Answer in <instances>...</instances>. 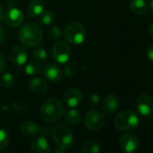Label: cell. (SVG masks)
<instances>
[{"mask_svg":"<svg viewBox=\"0 0 153 153\" xmlns=\"http://www.w3.org/2000/svg\"><path fill=\"white\" fill-rule=\"evenodd\" d=\"M21 43L25 46L33 48L41 44L43 40V32L41 26L35 23L25 24L18 33Z\"/></svg>","mask_w":153,"mask_h":153,"instance_id":"1","label":"cell"},{"mask_svg":"<svg viewBox=\"0 0 153 153\" xmlns=\"http://www.w3.org/2000/svg\"><path fill=\"white\" fill-rule=\"evenodd\" d=\"M65 108L63 103L55 97L46 99L41 105L40 115L44 122L55 123L60 119L64 114Z\"/></svg>","mask_w":153,"mask_h":153,"instance_id":"2","label":"cell"},{"mask_svg":"<svg viewBox=\"0 0 153 153\" xmlns=\"http://www.w3.org/2000/svg\"><path fill=\"white\" fill-rule=\"evenodd\" d=\"M51 135L55 144L62 149H68L73 145V132L71 129L65 123H59L54 126Z\"/></svg>","mask_w":153,"mask_h":153,"instance_id":"3","label":"cell"},{"mask_svg":"<svg viewBox=\"0 0 153 153\" xmlns=\"http://www.w3.org/2000/svg\"><path fill=\"white\" fill-rule=\"evenodd\" d=\"M63 37L67 42L73 45H80L87 40L86 28L79 23L73 22L68 25L63 32Z\"/></svg>","mask_w":153,"mask_h":153,"instance_id":"4","label":"cell"},{"mask_svg":"<svg viewBox=\"0 0 153 153\" xmlns=\"http://www.w3.org/2000/svg\"><path fill=\"white\" fill-rule=\"evenodd\" d=\"M140 123L139 116L131 110L120 112L114 120V124L120 131H131L138 127Z\"/></svg>","mask_w":153,"mask_h":153,"instance_id":"5","label":"cell"},{"mask_svg":"<svg viewBox=\"0 0 153 153\" xmlns=\"http://www.w3.org/2000/svg\"><path fill=\"white\" fill-rule=\"evenodd\" d=\"M51 55L56 62L64 64L70 59L71 48L65 42H58L54 43L51 48Z\"/></svg>","mask_w":153,"mask_h":153,"instance_id":"6","label":"cell"},{"mask_svg":"<svg viewBox=\"0 0 153 153\" xmlns=\"http://www.w3.org/2000/svg\"><path fill=\"white\" fill-rule=\"evenodd\" d=\"M86 127L93 131L101 130L105 125V118L101 113L96 110L88 111L84 118Z\"/></svg>","mask_w":153,"mask_h":153,"instance_id":"7","label":"cell"},{"mask_svg":"<svg viewBox=\"0 0 153 153\" xmlns=\"http://www.w3.org/2000/svg\"><path fill=\"white\" fill-rule=\"evenodd\" d=\"M5 22L10 27H18L23 25L25 20L24 13L16 7H12L7 9L4 15Z\"/></svg>","mask_w":153,"mask_h":153,"instance_id":"8","label":"cell"},{"mask_svg":"<svg viewBox=\"0 0 153 153\" xmlns=\"http://www.w3.org/2000/svg\"><path fill=\"white\" fill-rule=\"evenodd\" d=\"M119 145L125 153H133L139 148L138 138L132 133H123L119 138Z\"/></svg>","mask_w":153,"mask_h":153,"instance_id":"9","label":"cell"},{"mask_svg":"<svg viewBox=\"0 0 153 153\" xmlns=\"http://www.w3.org/2000/svg\"><path fill=\"white\" fill-rule=\"evenodd\" d=\"M136 106L139 113L145 117L150 116L153 114V100L149 95H140L136 101Z\"/></svg>","mask_w":153,"mask_h":153,"instance_id":"10","label":"cell"},{"mask_svg":"<svg viewBox=\"0 0 153 153\" xmlns=\"http://www.w3.org/2000/svg\"><path fill=\"white\" fill-rule=\"evenodd\" d=\"M27 59L28 52L26 48L23 45H16L10 51V60L14 65L17 67L25 66Z\"/></svg>","mask_w":153,"mask_h":153,"instance_id":"11","label":"cell"},{"mask_svg":"<svg viewBox=\"0 0 153 153\" xmlns=\"http://www.w3.org/2000/svg\"><path fill=\"white\" fill-rule=\"evenodd\" d=\"M42 74L44 78L52 83H57L59 82L62 79L63 73L59 66L54 63H49L47 64L42 70Z\"/></svg>","mask_w":153,"mask_h":153,"instance_id":"12","label":"cell"},{"mask_svg":"<svg viewBox=\"0 0 153 153\" xmlns=\"http://www.w3.org/2000/svg\"><path fill=\"white\" fill-rule=\"evenodd\" d=\"M81 101H82V93L78 88H71L68 89L64 94V102L70 108H75L76 106H79Z\"/></svg>","mask_w":153,"mask_h":153,"instance_id":"13","label":"cell"},{"mask_svg":"<svg viewBox=\"0 0 153 153\" xmlns=\"http://www.w3.org/2000/svg\"><path fill=\"white\" fill-rule=\"evenodd\" d=\"M119 99L114 94H107L105 96L102 101V107L103 111L106 114H114L119 108Z\"/></svg>","mask_w":153,"mask_h":153,"instance_id":"14","label":"cell"},{"mask_svg":"<svg viewBox=\"0 0 153 153\" xmlns=\"http://www.w3.org/2000/svg\"><path fill=\"white\" fill-rule=\"evenodd\" d=\"M30 150L32 153H51V146L45 137L40 136L32 141Z\"/></svg>","mask_w":153,"mask_h":153,"instance_id":"15","label":"cell"},{"mask_svg":"<svg viewBox=\"0 0 153 153\" xmlns=\"http://www.w3.org/2000/svg\"><path fill=\"white\" fill-rule=\"evenodd\" d=\"M29 88L32 92L37 95H42L47 92L48 85L45 80L40 78H33L29 82Z\"/></svg>","mask_w":153,"mask_h":153,"instance_id":"16","label":"cell"},{"mask_svg":"<svg viewBox=\"0 0 153 153\" xmlns=\"http://www.w3.org/2000/svg\"><path fill=\"white\" fill-rule=\"evenodd\" d=\"M22 133L27 137H35L40 133V127L32 121H25L20 126Z\"/></svg>","mask_w":153,"mask_h":153,"instance_id":"17","label":"cell"},{"mask_svg":"<svg viewBox=\"0 0 153 153\" xmlns=\"http://www.w3.org/2000/svg\"><path fill=\"white\" fill-rule=\"evenodd\" d=\"M45 4L42 0H32L28 4L27 12L28 15L32 17L39 16L45 9Z\"/></svg>","mask_w":153,"mask_h":153,"instance_id":"18","label":"cell"},{"mask_svg":"<svg viewBox=\"0 0 153 153\" xmlns=\"http://www.w3.org/2000/svg\"><path fill=\"white\" fill-rule=\"evenodd\" d=\"M130 8L136 15H144L148 10V5L145 0H131Z\"/></svg>","mask_w":153,"mask_h":153,"instance_id":"19","label":"cell"},{"mask_svg":"<svg viewBox=\"0 0 153 153\" xmlns=\"http://www.w3.org/2000/svg\"><path fill=\"white\" fill-rule=\"evenodd\" d=\"M64 118L68 123L72 124V125H76L81 121V114L78 110L72 108L66 112Z\"/></svg>","mask_w":153,"mask_h":153,"instance_id":"20","label":"cell"},{"mask_svg":"<svg viewBox=\"0 0 153 153\" xmlns=\"http://www.w3.org/2000/svg\"><path fill=\"white\" fill-rule=\"evenodd\" d=\"M42 71V63L39 61H31L25 66V72L28 76L39 75Z\"/></svg>","mask_w":153,"mask_h":153,"instance_id":"21","label":"cell"},{"mask_svg":"<svg viewBox=\"0 0 153 153\" xmlns=\"http://www.w3.org/2000/svg\"><path fill=\"white\" fill-rule=\"evenodd\" d=\"M0 81H1V85L3 86V88H12L16 84L15 76L10 72L3 73Z\"/></svg>","mask_w":153,"mask_h":153,"instance_id":"22","label":"cell"},{"mask_svg":"<svg viewBox=\"0 0 153 153\" xmlns=\"http://www.w3.org/2000/svg\"><path fill=\"white\" fill-rule=\"evenodd\" d=\"M82 150L84 153H99L100 145L96 140H88L82 146Z\"/></svg>","mask_w":153,"mask_h":153,"instance_id":"23","label":"cell"},{"mask_svg":"<svg viewBox=\"0 0 153 153\" xmlns=\"http://www.w3.org/2000/svg\"><path fill=\"white\" fill-rule=\"evenodd\" d=\"M55 19V14L51 10H44L39 16V21L43 25H50Z\"/></svg>","mask_w":153,"mask_h":153,"instance_id":"24","label":"cell"},{"mask_svg":"<svg viewBox=\"0 0 153 153\" xmlns=\"http://www.w3.org/2000/svg\"><path fill=\"white\" fill-rule=\"evenodd\" d=\"M33 58L36 60V61H39V62H44L47 58H48V53H47V51L43 48H36L35 50H33Z\"/></svg>","mask_w":153,"mask_h":153,"instance_id":"25","label":"cell"},{"mask_svg":"<svg viewBox=\"0 0 153 153\" xmlns=\"http://www.w3.org/2000/svg\"><path fill=\"white\" fill-rule=\"evenodd\" d=\"M63 35L61 29L59 27L57 26H51L48 31H47V37L51 40V41H57L59 38H61V36Z\"/></svg>","mask_w":153,"mask_h":153,"instance_id":"26","label":"cell"},{"mask_svg":"<svg viewBox=\"0 0 153 153\" xmlns=\"http://www.w3.org/2000/svg\"><path fill=\"white\" fill-rule=\"evenodd\" d=\"M10 140V136L7 131L4 129H0V150L4 149L8 144Z\"/></svg>","mask_w":153,"mask_h":153,"instance_id":"27","label":"cell"},{"mask_svg":"<svg viewBox=\"0 0 153 153\" xmlns=\"http://www.w3.org/2000/svg\"><path fill=\"white\" fill-rule=\"evenodd\" d=\"M64 72L68 76H73L78 72V64L76 62H70L65 66Z\"/></svg>","mask_w":153,"mask_h":153,"instance_id":"28","label":"cell"},{"mask_svg":"<svg viewBox=\"0 0 153 153\" xmlns=\"http://www.w3.org/2000/svg\"><path fill=\"white\" fill-rule=\"evenodd\" d=\"M88 101L92 106H97L100 102V97L96 93H92L88 97Z\"/></svg>","mask_w":153,"mask_h":153,"instance_id":"29","label":"cell"},{"mask_svg":"<svg viewBox=\"0 0 153 153\" xmlns=\"http://www.w3.org/2000/svg\"><path fill=\"white\" fill-rule=\"evenodd\" d=\"M51 132V129L48 125H42V127H40V133L39 135L40 136H42V137H47Z\"/></svg>","mask_w":153,"mask_h":153,"instance_id":"30","label":"cell"},{"mask_svg":"<svg viewBox=\"0 0 153 153\" xmlns=\"http://www.w3.org/2000/svg\"><path fill=\"white\" fill-rule=\"evenodd\" d=\"M7 68V59L3 53L0 52V72H2Z\"/></svg>","mask_w":153,"mask_h":153,"instance_id":"31","label":"cell"},{"mask_svg":"<svg viewBox=\"0 0 153 153\" xmlns=\"http://www.w3.org/2000/svg\"><path fill=\"white\" fill-rule=\"evenodd\" d=\"M146 56L149 59L153 61V44H151L150 46H149V48L147 49L146 51Z\"/></svg>","mask_w":153,"mask_h":153,"instance_id":"32","label":"cell"},{"mask_svg":"<svg viewBox=\"0 0 153 153\" xmlns=\"http://www.w3.org/2000/svg\"><path fill=\"white\" fill-rule=\"evenodd\" d=\"M6 40V33L4 28L0 25V44H2Z\"/></svg>","mask_w":153,"mask_h":153,"instance_id":"33","label":"cell"},{"mask_svg":"<svg viewBox=\"0 0 153 153\" xmlns=\"http://www.w3.org/2000/svg\"><path fill=\"white\" fill-rule=\"evenodd\" d=\"M4 15H5L4 8H3V7L1 5H0V23H1V21L4 19Z\"/></svg>","mask_w":153,"mask_h":153,"instance_id":"34","label":"cell"},{"mask_svg":"<svg viewBox=\"0 0 153 153\" xmlns=\"http://www.w3.org/2000/svg\"><path fill=\"white\" fill-rule=\"evenodd\" d=\"M149 35L153 38V22L150 24V25H149Z\"/></svg>","mask_w":153,"mask_h":153,"instance_id":"35","label":"cell"},{"mask_svg":"<svg viewBox=\"0 0 153 153\" xmlns=\"http://www.w3.org/2000/svg\"><path fill=\"white\" fill-rule=\"evenodd\" d=\"M53 153H66V152H65V149H60V148H58V149H56L54 150Z\"/></svg>","mask_w":153,"mask_h":153,"instance_id":"36","label":"cell"},{"mask_svg":"<svg viewBox=\"0 0 153 153\" xmlns=\"http://www.w3.org/2000/svg\"><path fill=\"white\" fill-rule=\"evenodd\" d=\"M149 7L153 11V0H150V2H149Z\"/></svg>","mask_w":153,"mask_h":153,"instance_id":"37","label":"cell"},{"mask_svg":"<svg viewBox=\"0 0 153 153\" xmlns=\"http://www.w3.org/2000/svg\"><path fill=\"white\" fill-rule=\"evenodd\" d=\"M5 153H12V152H5Z\"/></svg>","mask_w":153,"mask_h":153,"instance_id":"38","label":"cell"},{"mask_svg":"<svg viewBox=\"0 0 153 153\" xmlns=\"http://www.w3.org/2000/svg\"><path fill=\"white\" fill-rule=\"evenodd\" d=\"M0 86H1V81H0Z\"/></svg>","mask_w":153,"mask_h":153,"instance_id":"39","label":"cell"}]
</instances>
